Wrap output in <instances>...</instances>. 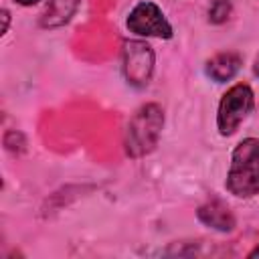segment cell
<instances>
[{
  "label": "cell",
  "instance_id": "obj_11",
  "mask_svg": "<svg viewBox=\"0 0 259 259\" xmlns=\"http://www.w3.org/2000/svg\"><path fill=\"white\" fill-rule=\"evenodd\" d=\"M249 257H251V259H255V257H259V247H255V249H253V251L249 253Z\"/></svg>",
  "mask_w": 259,
  "mask_h": 259
},
{
  "label": "cell",
  "instance_id": "obj_8",
  "mask_svg": "<svg viewBox=\"0 0 259 259\" xmlns=\"http://www.w3.org/2000/svg\"><path fill=\"white\" fill-rule=\"evenodd\" d=\"M239 69H241V57L235 53H221V55L212 57L206 65L208 77L214 79L217 83H225V81L233 79Z\"/></svg>",
  "mask_w": 259,
  "mask_h": 259
},
{
  "label": "cell",
  "instance_id": "obj_4",
  "mask_svg": "<svg viewBox=\"0 0 259 259\" xmlns=\"http://www.w3.org/2000/svg\"><path fill=\"white\" fill-rule=\"evenodd\" d=\"M154 71L152 47L144 40H127L123 45V75L130 85L146 87Z\"/></svg>",
  "mask_w": 259,
  "mask_h": 259
},
{
  "label": "cell",
  "instance_id": "obj_12",
  "mask_svg": "<svg viewBox=\"0 0 259 259\" xmlns=\"http://www.w3.org/2000/svg\"><path fill=\"white\" fill-rule=\"evenodd\" d=\"M253 71H255V75L259 77V55H257V59H255V67H253Z\"/></svg>",
  "mask_w": 259,
  "mask_h": 259
},
{
  "label": "cell",
  "instance_id": "obj_5",
  "mask_svg": "<svg viewBox=\"0 0 259 259\" xmlns=\"http://www.w3.org/2000/svg\"><path fill=\"white\" fill-rule=\"evenodd\" d=\"M125 24L134 34H140V36H160V38L172 36V26L166 20L164 12L154 2H148V0L132 8Z\"/></svg>",
  "mask_w": 259,
  "mask_h": 259
},
{
  "label": "cell",
  "instance_id": "obj_9",
  "mask_svg": "<svg viewBox=\"0 0 259 259\" xmlns=\"http://www.w3.org/2000/svg\"><path fill=\"white\" fill-rule=\"evenodd\" d=\"M231 10H233V6L229 0H214L208 8V18H210V22L221 24L231 16Z\"/></svg>",
  "mask_w": 259,
  "mask_h": 259
},
{
  "label": "cell",
  "instance_id": "obj_6",
  "mask_svg": "<svg viewBox=\"0 0 259 259\" xmlns=\"http://www.w3.org/2000/svg\"><path fill=\"white\" fill-rule=\"evenodd\" d=\"M198 221L204 223L206 227L214 229V231H221V233H227V231H233L235 229V217L233 212L229 210V206L221 200H210L206 204H202L198 208Z\"/></svg>",
  "mask_w": 259,
  "mask_h": 259
},
{
  "label": "cell",
  "instance_id": "obj_1",
  "mask_svg": "<svg viewBox=\"0 0 259 259\" xmlns=\"http://www.w3.org/2000/svg\"><path fill=\"white\" fill-rule=\"evenodd\" d=\"M227 190L239 198L259 194V138H247L235 148Z\"/></svg>",
  "mask_w": 259,
  "mask_h": 259
},
{
  "label": "cell",
  "instance_id": "obj_10",
  "mask_svg": "<svg viewBox=\"0 0 259 259\" xmlns=\"http://www.w3.org/2000/svg\"><path fill=\"white\" fill-rule=\"evenodd\" d=\"M18 4H22V6H32V4H36V2H40V0H16Z\"/></svg>",
  "mask_w": 259,
  "mask_h": 259
},
{
  "label": "cell",
  "instance_id": "obj_3",
  "mask_svg": "<svg viewBox=\"0 0 259 259\" xmlns=\"http://www.w3.org/2000/svg\"><path fill=\"white\" fill-rule=\"evenodd\" d=\"M253 109V91L249 85L239 83L233 85L221 99L219 103V113H217V123L221 136H231L237 132L241 121L249 115Z\"/></svg>",
  "mask_w": 259,
  "mask_h": 259
},
{
  "label": "cell",
  "instance_id": "obj_2",
  "mask_svg": "<svg viewBox=\"0 0 259 259\" xmlns=\"http://www.w3.org/2000/svg\"><path fill=\"white\" fill-rule=\"evenodd\" d=\"M162 123H164V115L156 103H148L140 107L130 119L125 130V152L134 158L148 154L158 142Z\"/></svg>",
  "mask_w": 259,
  "mask_h": 259
},
{
  "label": "cell",
  "instance_id": "obj_7",
  "mask_svg": "<svg viewBox=\"0 0 259 259\" xmlns=\"http://www.w3.org/2000/svg\"><path fill=\"white\" fill-rule=\"evenodd\" d=\"M79 6V0H49L42 14H40V26L45 28H57L71 20Z\"/></svg>",
  "mask_w": 259,
  "mask_h": 259
}]
</instances>
